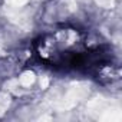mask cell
I'll return each instance as SVG.
<instances>
[{
    "label": "cell",
    "mask_w": 122,
    "mask_h": 122,
    "mask_svg": "<svg viewBox=\"0 0 122 122\" xmlns=\"http://www.w3.org/2000/svg\"><path fill=\"white\" fill-rule=\"evenodd\" d=\"M36 53L49 66L92 72L111 59L102 47H92L88 36L73 27H60L40 36L36 40Z\"/></svg>",
    "instance_id": "cell-1"
}]
</instances>
